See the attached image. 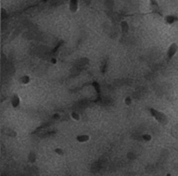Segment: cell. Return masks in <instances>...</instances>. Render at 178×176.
Instances as JSON below:
<instances>
[{
	"mask_svg": "<svg viewBox=\"0 0 178 176\" xmlns=\"http://www.w3.org/2000/svg\"><path fill=\"white\" fill-rule=\"evenodd\" d=\"M69 6L70 8L72 9H73L75 8V9L78 8V0H70L69 1Z\"/></svg>",
	"mask_w": 178,
	"mask_h": 176,
	"instance_id": "6da1fadb",
	"label": "cell"
}]
</instances>
